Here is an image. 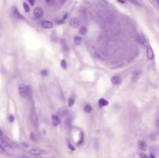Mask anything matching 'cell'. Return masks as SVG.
Instances as JSON below:
<instances>
[{
	"instance_id": "30",
	"label": "cell",
	"mask_w": 159,
	"mask_h": 158,
	"mask_svg": "<svg viewBox=\"0 0 159 158\" xmlns=\"http://www.w3.org/2000/svg\"><path fill=\"white\" fill-rule=\"evenodd\" d=\"M28 1L30 2L31 6H34V0H28Z\"/></svg>"
},
{
	"instance_id": "13",
	"label": "cell",
	"mask_w": 159,
	"mask_h": 158,
	"mask_svg": "<svg viewBox=\"0 0 159 158\" xmlns=\"http://www.w3.org/2000/svg\"><path fill=\"white\" fill-rule=\"evenodd\" d=\"M111 82L115 85H118L121 83V78L117 75L113 76V77H112V78H111Z\"/></svg>"
},
{
	"instance_id": "35",
	"label": "cell",
	"mask_w": 159,
	"mask_h": 158,
	"mask_svg": "<svg viewBox=\"0 0 159 158\" xmlns=\"http://www.w3.org/2000/svg\"><path fill=\"white\" fill-rule=\"evenodd\" d=\"M47 3H51V0H46Z\"/></svg>"
},
{
	"instance_id": "33",
	"label": "cell",
	"mask_w": 159,
	"mask_h": 158,
	"mask_svg": "<svg viewBox=\"0 0 159 158\" xmlns=\"http://www.w3.org/2000/svg\"><path fill=\"white\" fill-rule=\"evenodd\" d=\"M3 131L0 130V138L1 137H3Z\"/></svg>"
},
{
	"instance_id": "36",
	"label": "cell",
	"mask_w": 159,
	"mask_h": 158,
	"mask_svg": "<svg viewBox=\"0 0 159 158\" xmlns=\"http://www.w3.org/2000/svg\"><path fill=\"white\" fill-rule=\"evenodd\" d=\"M50 158H54V157H50Z\"/></svg>"
},
{
	"instance_id": "6",
	"label": "cell",
	"mask_w": 159,
	"mask_h": 158,
	"mask_svg": "<svg viewBox=\"0 0 159 158\" xmlns=\"http://www.w3.org/2000/svg\"><path fill=\"white\" fill-rule=\"evenodd\" d=\"M136 40L137 41L138 44H141L143 46H145L147 44V40H146L145 36L144 35H142V34H140V35L137 36Z\"/></svg>"
},
{
	"instance_id": "15",
	"label": "cell",
	"mask_w": 159,
	"mask_h": 158,
	"mask_svg": "<svg viewBox=\"0 0 159 158\" xmlns=\"http://www.w3.org/2000/svg\"><path fill=\"white\" fill-rule=\"evenodd\" d=\"M98 103H99V107H105L106 106H108L109 104V102L107 100H106L105 98H100L98 102Z\"/></svg>"
},
{
	"instance_id": "19",
	"label": "cell",
	"mask_w": 159,
	"mask_h": 158,
	"mask_svg": "<svg viewBox=\"0 0 159 158\" xmlns=\"http://www.w3.org/2000/svg\"><path fill=\"white\" fill-rule=\"evenodd\" d=\"M92 110V107L91 105H89V104H87V105L85 106V108H84V111H85V112H86V113H89V112H91Z\"/></svg>"
},
{
	"instance_id": "9",
	"label": "cell",
	"mask_w": 159,
	"mask_h": 158,
	"mask_svg": "<svg viewBox=\"0 0 159 158\" xmlns=\"http://www.w3.org/2000/svg\"><path fill=\"white\" fill-rule=\"evenodd\" d=\"M52 123L54 126H57L61 123V120H60V117L58 115H53L52 116Z\"/></svg>"
},
{
	"instance_id": "4",
	"label": "cell",
	"mask_w": 159,
	"mask_h": 158,
	"mask_svg": "<svg viewBox=\"0 0 159 158\" xmlns=\"http://www.w3.org/2000/svg\"><path fill=\"white\" fill-rule=\"evenodd\" d=\"M147 58L148 60H153L154 58V51H153V49H152V47L150 46H147Z\"/></svg>"
},
{
	"instance_id": "2",
	"label": "cell",
	"mask_w": 159,
	"mask_h": 158,
	"mask_svg": "<svg viewBox=\"0 0 159 158\" xmlns=\"http://www.w3.org/2000/svg\"><path fill=\"white\" fill-rule=\"evenodd\" d=\"M30 120H31V122L34 127H37V126H38V117H37V115L35 112V111H32V112L30 113Z\"/></svg>"
},
{
	"instance_id": "8",
	"label": "cell",
	"mask_w": 159,
	"mask_h": 158,
	"mask_svg": "<svg viewBox=\"0 0 159 158\" xmlns=\"http://www.w3.org/2000/svg\"><path fill=\"white\" fill-rule=\"evenodd\" d=\"M67 114H68V108L65 106L60 108L57 112V115L61 117H65L67 116Z\"/></svg>"
},
{
	"instance_id": "34",
	"label": "cell",
	"mask_w": 159,
	"mask_h": 158,
	"mask_svg": "<svg viewBox=\"0 0 159 158\" xmlns=\"http://www.w3.org/2000/svg\"><path fill=\"white\" fill-rule=\"evenodd\" d=\"M118 1L120 2H121V3H124V2H125L124 0H118Z\"/></svg>"
},
{
	"instance_id": "18",
	"label": "cell",
	"mask_w": 159,
	"mask_h": 158,
	"mask_svg": "<svg viewBox=\"0 0 159 158\" xmlns=\"http://www.w3.org/2000/svg\"><path fill=\"white\" fill-rule=\"evenodd\" d=\"M79 34H80L82 36H84V35H85L86 34H87V27L86 26H82V27H80V30H79Z\"/></svg>"
},
{
	"instance_id": "3",
	"label": "cell",
	"mask_w": 159,
	"mask_h": 158,
	"mask_svg": "<svg viewBox=\"0 0 159 158\" xmlns=\"http://www.w3.org/2000/svg\"><path fill=\"white\" fill-rule=\"evenodd\" d=\"M46 153L45 150H41V149H32L29 151V154L31 155H34V156H39V155H42Z\"/></svg>"
},
{
	"instance_id": "20",
	"label": "cell",
	"mask_w": 159,
	"mask_h": 158,
	"mask_svg": "<svg viewBox=\"0 0 159 158\" xmlns=\"http://www.w3.org/2000/svg\"><path fill=\"white\" fill-rule=\"evenodd\" d=\"M74 104H75V98L72 97V96H71L69 98V99H68V106L70 107H71V106H74Z\"/></svg>"
},
{
	"instance_id": "12",
	"label": "cell",
	"mask_w": 159,
	"mask_h": 158,
	"mask_svg": "<svg viewBox=\"0 0 159 158\" xmlns=\"http://www.w3.org/2000/svg\"><path fill=\"white\" fill-rule=\"evenodd\" d=\"M41 26H42V27H44V28H45V29H51V28L53 27V23H52L51 21L44 20V21L42 22Z\"/></svg>"
},
{
	"instance_id": "32",
	"label": "cell",
	"mask_w": 159,
	"mask_h": 158,
	"mask_svg": "<svg viewBox=\"0 0 159 158\" xmlns=\"http://www.w3.org/2000/svg\"><path fill=\"white\" fill-rule=\"evenodd\" d=\"M150 158H156V157H155V156H154L153 154L150 153Z\"/></svg>"
},
{
	"instance_id": "23",
	"label": "cell",
	"mask_w": 159,
	"mask_h": 158,
	"mask_svg": "<svg viewBox=\"0 0 159 158\" xmlns=\"http://www.w3.org/2000/svg\"><path fill=\"white\" fill-rule=\"evenodd\" d=\"M150 2H152V4L159 10V0H150Z\"/></svg>"
},
{
	"instance_id": "14",
	"label": "cell",
	"mask_w": 159,
	"mask_h": 158,
	"mask_svg": "<svg viewBox=\"0 0 159 158\" xmlns=\"http://www.w3.org/2000/svg\"><path fill=\"white\" fill-rule=\"evenodd\" d=\"M13 12L14 16L17 17V19H20V20H23V19H24V18H23V16L20 13V12L18 11V10H17L16 7H13Z\"/></svg>"
},
{
	"instance_id": "1",
	"label": "cell",
	"mask_w": 159,
	"mask_h": 158,
	"mask_svg": "<svg viewBox=\"0 0 159 158\" xmlns=\"http://www.w3.org/2000/svg\"><path fill=\"white\" fill-rule=\"evenodd\" d=\"M19 93L23 98H29L30 94H31V91H30V88L28 86L20 85L19 86Z\"/></svg>"
},
{
	"instance_id": "7",
	"label": "cell",
	"mask_w": 159,
	"mask_h": 158,
	"mask_svg": "<svg viewBox=\"0 0 159 158\" xmlns=\"http://www.w3.org/2000/svg\"><path fill=\"white\" fill-rule=\"evenodd\" d=\"M69 24L71 27L77 28L79 26V24H80V20H79V19L77 18V17H74L72 19H71V20L69 22Z\"/></svg>"
},
{
	"instance_id": "5",
	"label": "cell",
	"mask_w": 159,
	"mask_h": 158,
	"mask_svg": "<svg viewBox=\"0 0 159 158\" xmlns=\"http://www.w3.org/2000/svg\"><path fill=\"white\" fill-rule=\"evenodd\" d=\"M34 15L37 18H41L44 16V11L41 7H37L34 10Z\"/></svg>"
},
{
	"instance_id": "25",
	"label": "cell",
	"mask_w": 159,
	"mask_h": 158,
	"mask_svg": "<svg viewBox=\"0 0 159 158\" xmlns=\"http://www.w3.org/2000/svg\"><path fill=\"white\" fill-rule=\"evenodd\" d=\"M6 154V149L0 144V154Z\"/></svg>"
},
{
	"instance_id": "11",
	"label": "cell",
	"mask_w": 159,
	"mask_h": 158,
	"mask_svg": "<svg viewBox=\"0 0 159 158\" xmlns=\"http://www.w3.org/2000/svg\"><path fill=\"white\" fill-rule=\"evenodd\" d=\"M140 74H141L140 70H136V72H134L133 73V74H132V82H136L139 79V78L140 76Z\"/></svg>"
},
{
	"instance_id": "21",
	"label": "cell",
	"mask_w": 159,
	"mask_h": 158,
	"mask_svg": "<svg viewBox=\"0 0 159 158\" xmlns=\"http://www.w3.org/2000/svg\"><path fill=\"white\" fill-rule=\"evenodd\" d=\"M129 2H130L131 3H133V5L137 6H140V1L141 0H128Z\"/></svg>"
},
{
	"instance_id": "26",
	"label": "cell",
	"mask_w": 159,
	"mask_h": 158,
	"mask_svg": "<svg viewBox=\"0 0 159 158\" xmlns=\"http://www.w3.org/2000/svg\"><path fill=\"white\" fill-rule=\"evenodd\" d=\"M139 157L140 158H148V156L145 154L144 153H140L139 154Z\"/></svg>"
},
{
	"instance_id": "17",
	"label": "cell",
	"mask_w": 159,
	"mask_h": 158,
	"mask_svg": "<svg viewBox=\"0 0 159 158\" xmlns=\"http://www.w3.org/2000/svg\"><path fill=\"white\" fill-rule=\"evenodd\" d=\"M82 40L80 36H75L74 38V42H75V44L78 46V45H80L82 44Z\"/></svg>"
},
{
	"instance_id": "31",
	"label": "cell",
	"mask_w": 159,
	"mask_h": 158,
	"mask_svg": "<svg viewBox=\"0 0 159 158\" xmlns=\"http://www.w3.org/2000/svg\"><path fill=\"white\" fill-rule=\"evenodd\" d=\"M66 1H67V0H59L60 3H61V4H64V3H65Z\"/></svg>"
},
{
	"instance_id": "27",
	"label": "cell",
	"mask_w": 159,
	"mask_h": 158,
	"mask_svg": "<svg viewBox=\"0 0 159 158\" xmlns=\"http://www.w3.org/2000/svg\"><path fill=\"white\" fill-rule=\"evenodd\" d=\"M9 121H10V122H14V116H13V115H10V116H9Z\"/></svg>"
},
{
	"instance_id": "24",
	"label": "cell",
	"mask_w": 159,
	"mask_h": 158,
	"mask_svg": "<svg viewBox=\"0 0 159 158\" xmlns=\"http://www.w3.org/2000/svg\"><path fill=\"white\" fill-rule=\"evenodd\" d=\"M61 67H62L64 69H66V68H67V63H66V61H65V60H62L61 61Z\"/></svg>"
},
{
	"instance_id": "10",
	"label": "cell",
	"mask_w": 159,
	"mask_h": 158,
	"mask_svg": "<svg viewBox=\"0 0 159 158\" xmlns=\"http://www.w3.org/2000/svg\"><path fill=\"white\" fill-rule=\"evenodd\" d=\"M98 6L102 10H105L106 8H108L109 3L106 0H100V1L98 2Z\"/></svg>"
},
{
	"instance_id": "22",
	"label": "cell",
	"mask_w": 159,
	"mask_h": 158,
	"mask_svg": "<svg viewBox=\"0 0 159 158\" xmlns=\"http://www.w3.org/2000/svg\"><path fill=\"white\" fill-rule=\"evenodd\" d=\"M23 9H24V11L26 12H30V6L27 2H23Z\"/></svg>"
},
{
	"instance_id": "29",
	"label": "cell",
	"mask_w": 159,
	"mask_h": 158,
	"mask_svg": "<svg viewBox=\"0 0 159 158\" xmlns=\"http://www.w3.org/2000/svg\"><path fill=\"white\" fill-rule=\"evenodd\" d=\"M156 126L157 128H159V118H157V121H156Z\"/></svg>"
},
{
	"instance_id": "28",
	"label": "cell",
	"mask_w": 159,
	"mask_h": 158,
	"mask_svg": "<svg viewBox=\"0 0 159 158\" xmlns=\"http://www.w3.org/2000/svg\"><path fill=\"white\" fill-rule=\"evenodd\" d=\"M41 74L43 75V76H47V70H42L41 72Z\"/></svg>"
},
{
	"instance_id": "16",
	"label": "cell",
	"mask_w": 159,
	"mask_h": 158,
	"mask_svg": "<svg viewBox=\"0 0 159 158\" xmlns=\"http://www.w3.org/2000/svg\"><path fill=\"white\" fill-rule=\"evenodd\" d=\"M138 147L141 150H146L147 149V144L143 140H140L138 142Z\"/></svg>"
}]
</instances>
